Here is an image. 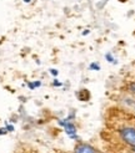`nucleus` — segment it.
Instances as JSON below:
<instances>
[{
	"instance_id": "nucleus-1",
	"label": "nucleus",
	"mask_w": 135,
	"mask_h": 153,
	"mask_svg": "<svg viewBox=\"0 0 135 153\" xmlns=\"http://www.w3.org/2000/svg\"><path fill=\"white\" fill-rule=\"evenodd\" d=\"M119 138L129 147H135V126H124L118 129Z\"/></svg>"
},
{
	"instance_id": "nucleus-2",
	"label": "nucleus",
	"mask_w": 135,
	"mask_h": 153,
	"mask_svg": "<svg viewBox=\"0 0 135 153\" xmlns=\"http://www.w3.org/2000/svg\"><path fill=\"white\" fill-rule=\"evenodd\" d=\"M58 123H59V126L63 127L64 132L66 133L68 137H70L71 140H79V137H78V128L71 122V120H69V118H60L58 121Z\"/></svg>"
},
{
	"instance_id": "nucleus-3",
	"label": "nucleus",
	"mask_w": 135,
	"mask_h": 153,
	"mask_svg": "<svg viewBox=\"0 0 135 153\" xmlns=\"http://www.w3.org/2000/svg\"><path fill=\"white\" fill-rule=\"evenodd\" d=\"M74 153H99V152L92 144L85 142H79L74 148Z\"/></svg>"
},
{
	"instance_id": "nucleus-4",
	"label": "nucleus",
	"mask_w": 135,
	"mask_h": 153,
	"mask_svg": "<svg viewBox=\"0 0 135 153\" xmlns=\"http://www.w3.org/2000/svg\"><path fill=\"white\" fill-rule=\"evenodd\" d=\"M41 86V81H33V82H28V87L30 90H35L38 87Z\"/></svg>"
},
{
	"instance_id": "nucleus-5",
	"label": "nucleus",
	"mask_w": 135,
	"mask_h": 153,
	"mask_svg": "<svg viewBox=\"0 0 135 153\" xmlns=\"http://www.w3.org/2000/svg\"><path fill=\"white\" fill-rule=\"evenodd\" d=\"M100 64L99 62H92L89 65V70H92V71H100Z\"/></svg>"
},
{
	"instance_id": "nucleus-6",
	"label": "nucleus",
	"mask_w": 135,
	"mask_h": 153,
	"mask_svg": "<svg viewBox=\"0 0 135 153\" xmlns=\"http://www.w3.org/2000/svg\"><path fill=\"white\" fill-rule=\"evenodd\" d=\"M105 59H106V61H108V62H110V64H115L116 62L115 57L112 56L111 52H106V53H105Z\"/></svg>"
},
{
	"instance_id": "nucleus-7",
	"label": "nucleus",
	"mask_w": 135,
	"mask_h": 153,
	"mask_svg": "<svg viewBox=\"0 0 135 153\" xmlns=\"http://www.w3.org/2000/svg\"><path fill=\"white\" fill-rule=\"evenodd\" d=\"M128 91L131 94V95H135V82H130L128 85Z\"/></svg>"
},
{
	"instance_id": "nucleus-8",
	"label": "nucleus",
	"mask_w": 135,
	"mask_h": 153,
	"mask_svg": "<svg viewBox=\"0 0 135 153\" xmlns=\"http://www.w3.org/2000/svg\"><path fill=\"white\" fill-rule=\"evenodd\" d=\"M52 85H54L55 87H62V86H63V83L60 82V81H58V79L55 77L54 80H52Z\"/></svg>"
},
{
	"instance_id": "nucleus-9",
	"label": "nucleus",
	"mask_w": 135,
	"mask_h": 153,
	"mask_svg": "<svg viewBox=\"0 0 135 153\" xmlns=\"http://www.w3.org/2000/svg\"><path fill=\"white\" fill-rule=\"evenodd\" d=\"M50 74L54 76V77H56V76L59 75V71L58 70H55V68H50Z\"/></svg>"
},
{
	"instance_id": "nucleus-10",
	"label": "nucleus",
	"mask_w": 135,
	"mask_h": 153,
	"mask_svg": "<svg viewBox=\"0 0 135 153\" xmlns=\"http://www.w3.org/2000/svg\"><path fill=\"white\" fill-rule=\"evenodd\" d=\"M5 128H6L8 132H13V131H14V126H13V125H8Z\"/></svg>"
},
{
	"instance_id": "nucleus-11",
	"label": "nucleus",
	"mask_w": 135,
	"mask_h": 153,
	"mask_svg": "<svg viewBox=\"0 0 135 153\" xmlns=\"http://www.w3.org/2000/svg\"><path fill=\"white\" fill-rule=\"evenodd\" d=\"M22 1H24V3H25V4H29V3H30V1H32V0H22Z\"/></svg>"
},
{
	"instance_id": "nucleus-12",
	"label": "nucleus",
	"mask_w": 135,
	"mask_h": 153,
	"mask_svg": "<svg viewBox=\"0 0 135 153\" xmlns=\"http://www.w3.org/2000/svg\"><path fill=\"white\" fill-rule=\"evenodd\" d=\"M90 31H89V30H86V31H84V33H82V35H88Z\"/></svg>"
},
{
	"instance_id": "nucleus-13",
	"label": "nucleus",
	"mask_w": 135,
	"mask_h": 153,
	"mask_svg": "<svg viewBox=\"0 0 135 153\" xmlns=\"http://www.w3.org/2000/svg\"><path fill=\"white\" fill-rule=\"evenodd\" d=\"M131 151H133V153H135V147H131Z\"/></svg>"
}]
</instances>
